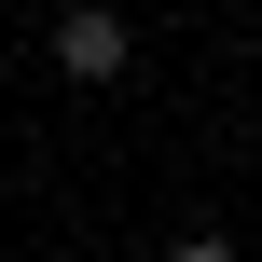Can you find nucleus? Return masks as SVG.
<instances>
[{
	"label": "nucleus",
	"instance_id": "1",
	"mask_svg": "<svg viewBox=\"0 0 262 262\" xmlns=\"http://www.w3.org/2000/svg\"><path fill=\"white\" fill-rule=\"evenodd\" d=\"M55 69H69V83H124V69H138L124 0H69V14H55Z\"/></svg>",
	"mask_w": 262,
	"mask_h": 262
},
{
	"label": "nucleus",
	"instance_id": "2",
	"mask_svg": "<svg viewBox=\"0 0 262 262\" xmlns=\"http://www.w3.org/2000/svg\"><path fill=\"white\" fill-rule=\"evenodd\" d=\"M166 262H235V235H180V249H166Z\"/></svg>",
	"mask_w": 262,
	"mask_h": 262
}]
</instances>
